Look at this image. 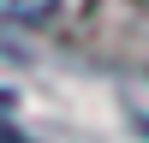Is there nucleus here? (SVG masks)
I'll use <instances>...</instances> for the list:
<instances>
[{
  "mask_svg": "<svg viewBox=\"0 0 149 143\" xmlns=\"http://www.w3.org/2000/svg\"><path fill=\"white\" fill-rule=\"evenodd\" d=\"M0 143H30L24 131H12V125H0Z\"/></svg>",
  "mask_w": 149,
  "mask_h": 143,
  "instance_id": "nucleus-2",
  "label": "nucleus"
},
{
  "mask_svg": "<svg viewBox=\"0 0 149 143\" xmlns=\"http://www.w3.org/2000/svg\"><path fill=\"white\" fill-rule=\"evenodd\" d=\"M54 12H60V0H0L6 24H48Z\"/></svg>",
  "mask_w": 149,
  "mask_h": 143,
  "instance_id": "nucleus-1",
  "label": "nucleus"
}]
</instances>
